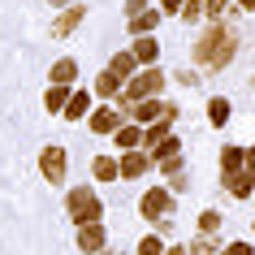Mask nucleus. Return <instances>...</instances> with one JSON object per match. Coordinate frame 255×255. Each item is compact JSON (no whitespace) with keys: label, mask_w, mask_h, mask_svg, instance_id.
<instances>
[{"label":"nucleus","mask_w":255,"mask_h":255,"mask_svg":"<svg viewBox=\"0 0 255 255\" xmlns=\"http://www.w3.org/2000/svg\"><path fill=\"white\" fill-rule=\"evenodd\" d=\"M91 173L100 177V182H108V177H121V164H117V160H108V156H95Z\"/></svg>","instance_id":"nucleus-20"},{"label":"nucleus","mask_w":255,"mask_h":255,"mask_svg":"<svg viewBox=\"0 0 255 255\" xmlns=\"http://www.w3.org/2000/svg\"><path fill=\"white\" fill-rule=\"evenodd\" d=\"M151 169V156L147 151H126V160H121V177H143Z\"/></svg>","instance_id":"nucleus-10"},{"label":"nucleus","mask_w":255,"mask_h":255,"mask_svg":"<svg viewBox=\"0 0 255 255\" xmlns=\"http://www.w3.org/2000/svg\"><path fill=\"white\" fill-rule=\"evenodd\" d=\"M225 190L234 195V199H247V195L255 190V182L247 177V169H238V173H225Z\"/></svg>","instance_id":"nucleus-12"},{"label":"nucleus","mask_w":255,"mask_h":255,"mask_svg":"<svg viewBox=\"0 0 255 255\" xmlns=\"http://www.w3.org/2000/svg\"><path fill=\"white\" fill-rule=\"evenodd\" d=\"M186 255H216V242L208 238V234H203V238H195V242L186 247Z\"/></svg>","instance_id":"nucleus-25"},{"label":"nucleus","mask_w":255,"mask_h":255,"mask_svg":"<svg viewBox=\"0 0 255 255\" xmlns=\"http://www.w3.org/2000/svg\"><path fill=\"white\" fill-rule=\"evenodd\" d=\"M130 113H134V126H143V130H147V126H156L160 117H169V113H173V104H160V100H143V104H134Z\"/></svg>","instance_id":"nucleus-6"},{"label":"nucleus","mask_w":255,"mask_h":255,"mask_svg":"<svg viewBox=\"0 0 255 255\" xmlns=\"http://www.w3.org/2000/svg\"><path fill=\"white\" fill-rule=\"evenodd\" d=\"M234 0H203V17H221Z\"/></svg>","instance_id":"nucleus-26"},{"label":"nucleus","mask_w":255,"mask_h":255,"mask_svg":"<svg viewBox=\"0 0 255 255\" xmlns=\"http://www.w3.org/2000/svg\"><path fill=\"white\" fill-rule=\"evenodd\" d=\"M221 169H225V173L247 169V151H242V147H225V151H221Z\"/></svg>","instance_id":"nucleus-16"},{"label":"nucleus","mask_w":255,"mask_h":255,"mask_svg":"<svg viewBox=\"0 0 255 255\" xmlns=\"http://www.w3.org/2000/svg\"><path fill=\"white\" fill-rule=\"evenodd\" d=\"M134 69H138L134 52H117L113 61H108V74H113V78H134Z\"/></svg>","instance_id":"nucleus-13"},{"label":"nucleus","mask_w":255,"mask_h":255,"mask_svg":"<svg viewBox=\"0 0 255 255\" xmlns=\"http://www.w3.org/2000/svg\"><path fill=\"white\" fill-rule=\"evenodd\" d=\"M234 48H238V35H234V26H225V22H212V26L203 30L199 39H195V61H199L203 69H225L229 56H234Z\"/></svg>","instance_id":"nucleus-1"},{"label":"nucleus","mask_w":255,"mask_h":255,"mask_svg":"<svg viewBox=\"0 0 255 255\" xmlns=\"http://www.w3.org/2000/svg\"><path fill=\"white\" fill-rule=\"evenodd\" d=\"M82 17H87V9H82V4H69L65 13H61V17L52 22V39H65V35H74Z\"/></svg>","instance_id":"nucleus-7"},{"label":"nucleus","mask_w":255,"mask_h":255,"mask_svg":"<svg viewBox=\"0 0 255 255\" xmlns=\"http://www.w3.org/2000/svg\"><path fill=\"white\" fill-rule=\"evenodd\" d=\"M87 104H91V95H87V91H74V95H69V108H65V117H69V121L87 117Z\"/></svg>","instance_id":"nucleus-21"},{"label":"nucleus","mask_w":255,"mask_h":255,"mask_svg":"<svg viewBox=\"0 0 255 255\" xmlns=\"http://www.w3.org/2000/svg\"><path fill=\"white\" fill-rule=\"evenodd\" d=\"M160 4H164L169 17H182V9H186V0H160Z\"/></svg>","instance_id":"nucleus-31"},{"label":"nucleus","mask_w":255,"mask_h":255,"mask_svg":"<svg viewBox=\"0 0 255 255\" xmlns=\"http://www.w3.org/2000/svg\"><path fill=\"white\" fill-rule=\"evenodd\" d=\"M39 169H43V177H48V182H61V177H65V147H56V143H48V147L39 151Z\"/></svg>","instance_id":"nucleus-4"},{"label":"nucleus","mask_w":255,"mask_h":255,"mask_svg":"<svg viewBox=\"0 0 255 255\" xmlns=\"http://www.w3.org/2000/svg\"><path fill=\"white\" fill-rule=\"evenodd\" d=\"M74 78H78V65H74L69 56H65V61H56V65H52V87H69V82H74Z\"/></svg>","instance_id":"nucleus-15"},{"label":"nucleus","mask_w":255,"mask_h":255,"mask_svg":"<svg viewBox=\"0 0 255 255\" xmlns=\"http://www.w3.org/2000/svg\"><path fill=\"white\" fill-rule=\"evenodd\" d=\"M173 121H177V108L169 113V117H160L156 126H147V130H143V143H151V147H160L164 138H173Z\"/></svg>","instance_id":"nucleus-8"},{"label":"nucleus","mask_w":255,"mask_h":255,"mask_svg":"<svg viewBox=\"0 0 255 255\" xmlns=\"http://www.w3.org/2000/svg\"><path fill=\"white\" fill-rule=\"evenodd\" d=\"M91 130H95V134H117V130H121L117 108H95V113H91Z\"/></svg>","instance_id":"nucleus-9"},{"label":"nucleus","mask_w":255,"mask_h":255,"mask_svg":"<svg viewBox=\"0 0 255 255\" xmlns=\"http://www.w3.org/2000/svg\"><path fill=\"white\" fill-rule=\"evenodd\" d=\"M156 22H160V13H156V9H147L143 17H134V22H130V35H134V39H143L147 30H156Z\"/></svg>","instance_id":"nucleus-18"},{"label":"nucleus","mask_w":255,"mask_h":255,"mask_svg":"<svg viewBox=\"0 0 255 255\" xmlns=\"http://www.w3.org/2000/svg\"><path fill=\"white\" fill-rule=\"evenodd\" d=\"M65 212L74 216V225H100V212H104V203H100V195H95L91 186H74L65 195Z\"/></svg>","instance_id":"nucleus-2"},{"label":"nucleus","mask_w":255,"mask_h":255,"mask_svg":"<svg viewBox=\"0 0 255 255\" xmlns=\"http://www.w3.org/2000/svg\"><path fill=\"white\" fill-rule=\"evenodd\" d=\"M156 160H160V164H169V160H182V156H177V138H164L160 147H156Z\"/></svg>","instance_id":"nucleus-24"},{"label":"nucleus","mask_w":255,"mask_h":255,"mask_svg":"<svg viewBox=\"0 0 255 255\" xmlns=\"http://www.w3.org/2000/svg\"><path fill=\"white\" fill-rule=\"evenodd\" d=\"M138 143H143V126H121L117 130V147L121 151H138Z\"/></svg>","instance_id":"nucleus-14"},{"label":"nucleus","mask_w":255,"mask_h":255,"mask_svg":"<svg viewBox=\"0 0 255 255\" xmlns=\"http://www.w3.org/2000/svg\"><path fill=\"white\" fill-rule=\"evenodd\" d=\"M225 255H255V251L247 247V242H229V247H225Z\"/></svg>","instance_id":"nucleus-32"},{"label":"nucleus","mask_w":255,"mask_h":255,"mask_svg":"<svg viewBox=\"0 0 255 255\" xmlns=\"http://www.w3.org/2000/svg\"><path fill=\"white\" fill-rule=\"evenodd\" d=\"M173 208V195L169 190H147L143 195V203H138V212L147 216V221H164V212Z\"/></svg>","instance_id":"nucleus-5"},{"label":"nucleus","mask_w":255,"mask_h":255,"mask_svg":"<svg viewBox=\"0 0 255 255\" xmlns=\"http://www.w3.org/2000/svg\"><path fill=\"white\" fill-rule=\"evenodd\" d=\"M247 177H251V182H255V147L247 151Z\"/></svg>","instance_id":"nucleus-33"},{"label":"nucleus","mask_w":255,"mask_h":255,"mask_svg":"<svg viewBox=\"0 0 255 255\" xmlns=\"http://www.w3.org/2000/svg\"><path fill=\"white\" fill-rule=\"evenodd\" d=\"M43 104L52 108V113H65V108H69V91H65V87H48V95H43Z\"/></svg>","instance_id":"nucleus-22"},{"label":"nucleus","mask_w":255,"mask_h":255,"mask_svg":"<svg viewBox=\"0 0 255 255\" xmlns=\"http://www.w3.org/2000/svg\"><path fill=\"white\" fill-rule=\"evenodd\" d=\"M164 87V78L156 74V69H143V74H134L130 78V87L117 95V104L121 108H134V104H143V100H156V91Z\"/></svg>","instance_id":"nucleus-3"},{"label":"nucleus","mask_w":255,"mask_h":255,"mask_svg":"<svg viewBox=\"0 0 255 255\" xmlns=\"http://www.w3.org/2000/svg\"><path fill=\"white\" fill-rule=\"evenodd\" d=\"M95 95H104V100H117L121 95V78H113V74H100V78H95Z\"/></svg>","instance_id":"nucleus-17"},{"label":"nucleus","mask_w":255,"mask_h":255,"mask_svg":"<svg viewBox=\"0 0 255 255\" xmlns=\"http://www.w3.org/2000/svg\"><path fill=\"white\" fill-rule=\"evenodd\" d=\"M48 4H61V9H69V0H48Z\"/></svg>","instance_id":"nucleus-36"},{"label":"nucleus","mask_w":255,"mask_h":255,"mask_svg":"<svg viewBox=\"0 0 255 255\" xmlns=\"http://www.w3.org/2000/svg\"><path fill=\"white\" fill-rule=\"evenodd\" d=\"M147 13V0H126V17L134 22V17H143Z\"/></svg>","instance_id":"nucleus-30"},{"label":"nucleus","mask_w":255,"mask_h":255,"mask_svg":"<svg viewBox=\"0 0 255 255\" xmlns=\"http://www.w3.org/2000/svg\"><path fill=\"white\" fill-rule=\"evenodd\" d=\"M78 247H82L87 255H95L100 247H104V225H82V229H78Z\"/></svg>","instance_id":"nucleus-11"},{"label":"nucleus","mask_w":255,"mask_h":255,"mask_svg":"<svg viewBox=\"0 0 255 255\" xmlns=\"http://www.w3.org/2000/svg\"><path fill=\"white\" fill-rule=\"evenodd\" d=\"M234 4H238V9H247V13L255 9V0H234Z\"/></svg>","instance_id":"nucleus-34"},{"label":"nucleus","mask_w":255,"mask_h":255,"mask_svg":"<svg viewBox=\"0 0 255 255\" xmlns=\"http://www.w3.org/2000/svg\"><path fill=\"white\" fill-rule=\"evenodd\" d=\"M130 52H134V61H138V65H151L160 48H156V39H134V48H130Z\"/></svg>","instance_id":"nucleus-19"},{"label":"nucleus","mask_w":255,"mask_h":255,"mask_svg":"<svg viewBox=\"0 0 255 255\" xmlns=\"http://www.w3.org/2000/svg\"><path fill=\"white\" fill-rule=\"evenodd\" d=\"M138 255H164V242L160 238H143L138 242Z\"/></svg>","instance_id":"nucleus-28"},{"label":"nucleus","mask_w":255,"mask_h":255,"mask_svg":"<svg viewBox=\"0 0 255 255\" xmlns=\"http://www.w3.org/2000/svg\"><path fill=\"white\" fill-rule=\"evenodd\" d=\"M182 17H186V22H199V17H203V0H186Z\"/></svg>","instance_id":"nucleus-29"},{"label":"nucleus","mask_w":255,"mask_h":255,"mask_svg":"<svg viewBox=\"0 0 255 255\" xmlns=\"http://www.w3.org/2000/svg\"><path fill=\"white\" fill-rule=\"evenodd\" d=\"M199 229H203V234H216V229H221V212H203L199 216Z\"/></svg>","instance_id":"nucleus-27"},{"label":"nucleus","mask_w":255,"mask_h":255,"mask_svg":"<svg viewBox=\"0 0 255 255\" xmlns=\"http://www.w3.org/2000/svg\"><path fill=\"white\" fill-rule=\"evenodd\" d=\"M164 255H186V251H182V247H164Z\"/></svg>","instance_id":"nucleus-35"},{"label":"nucleus","mask_w":255,"mask_h":255,"mask_svg":"<svg viewBox=\"0 0 255 255\" xmlns=\"http://www.w3.org/2000/svg\"><path fill=\"white\" fill-rule=\"evenodd\" d=\"M208 121H212V126H225V121H229V100L216 95L212 104H208Z\"/></svg>","instance_id":"nucleus-23"}]
</instances>
